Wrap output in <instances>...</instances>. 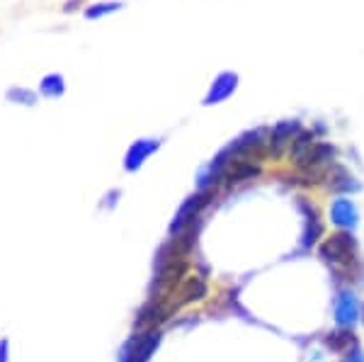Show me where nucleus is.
<instances>
[{
	"mask_svg": "<svg viewBox=\"0 0 364 362\" xmlns=\"http://www.w3.org/2000/svg\"><path fill=\"white\" fill-rule=\"evenodd\" d=\"M158 343H161V331L154 329L141 331V334L129 338L127 346L122 348L119 362H149L151 355L156 353Z\"/></svg>",
	"mask_w": 364,
	"mask_h": 362,
	"instance_id": "nucleus-1",
	"label": "nucleus"
},
{
	"mask_svg": "<svg viewBox=\"0 0 364 362\" xmlns=\"http://www.w3.org/2000/svg\"><path fill=\"white\" fill-rule=\"evenodd\" d=\"M209 200H211V190H199V192H195V195H192L190 200L182 204L180 212L175 214L173 224H170V233H173V236H180V233H185L197 221V214L202 212V207H207Z\"/></svg>",
	"mask_w": 364,
	"mask_h": 362,
	"instance_id": "nucleus-2",
	"label": "nucleus"
},
{
	"mask_svg": "<svg viewBox=\"0 0 364 362\" xmlns=\"http://www.w3.org/2000/svg\"><path fill=\"white\" fill-rule=\"evenodd\" d=\"M161 139H136L132 146L127 149V154H124V171L127 173H136L141 166H144L146 161L151 159V156L156 154L158 149H161Z\"/></svg>",
	"mask_w": 364,
	"mask_h": 362,
	"instance_id": "nucleus-3",
	"label": "nucleus"
},
{
	"mask_svg": "<svg viewBox=\"0 0 364 362\" xmlns=\"http://www.w3.org/2000/svg\"><path fill=\"white\" fill-rule=\"evenodd\" d=\"M238 87V73H233V71H224V73H219L214 78V83H211L209 87V92L204 95V105H219V102H224L228 100V97L233 95V90Z\"/></svg>",
	"mask_w": 364,
	"mask_h": 362,
	"instance_id": "nucleus-4",
	"label": "nucleus"
},
{
	"mask_svg": "<svg viewBox=\"0 0 364 362\" xmlns=\"http://www.w3.org/2000/svg\"><path fill=\"white\" fill-rule=\"evenodd\" d=\"M352 250H355L352 236H348V233H338V236H333L331 241L321 248V255L331 262V265H340V262H345V258H348Z\"/></svg>",
	"mask_w": 364,
	"mask_h": 362,
	"instance_id": "nucleus-5",
	"label": "nucleus"
},
{
	"mask_svg": "<svg viewBox=\"0 0 364 362\" xmlns=\"http://www.w3.org/2000/svg\"><path fill=\"white\" fill-rule=\"evenodd\" d=\"M360 319V299H357L352 292H340L338 294V304H336V321L340 329H348L355 321Z\"/></svg>",
	"mask_w": 364,
	"mask_h": 362,
	"instance_id": "nucleus-6",
	"label": "nucleus"
},
{
	"mask_svg": "<svg viewBox=\"0 0 364 362\" xmlns=\"http://www.w3.org/2000/svg\"><path fill=\"white\" fill-rule=\"evenodd\" d=\"M331 219L338 229L350 231V229H355L357 221H360V212H357V207L350 200L340 197V200L333 202V207H331Z\"/></svg>",
	"mask_w": 364,
	"mask_h": 362,
	"instance_id": "nucleus-7",
	"label": "nucleus"
},
{
	"mask_svg": "<svg viewBox=\"0 0 364 362\" xmlns=\"http://www.w3.org/2000/svg\"><path fill=\"white\" fill-rule=\"evenodd\" d=\"M301 212H304V248H311L321 236V219L318 214L311 209L309 202H301Z\"/></svg>",
	"mask_w": 364,
	"mask_h": 362,
	"instance_id": "nucleus-8",
	"label": "nucleus"
},
{
	"mask_svg": "<svg viewBox=\"0 0 364 362\" xmlns=\"http://www.w3.org/2000/svg\"><path fill=\"white\" fill-rule=\"evenodd\" d=\"M39 97H46V100H58V97L66 95V78L61 73H49L39 80L37 87Z\"/></svg>",
	"mask_w": 364,
	"mask_h": 362,
	"instance_id": "nucleus-9",
	"label": "nucleus"
},
{
	"mask_svg": "<svg viewBox=\"0 0 364 362\" xmlns=\"http://www.w3.org/2000/svg\"><path fill=\"white\" fill-rule=\"evenodd\" d=\"M299 132L296 122H284V124H277V129H272V137H269V154L279 156L284 151V144L289 142V137H294Z\"/></svg>",
	"mask_w": 364,
	"mask_h": 362,
	"instance_id": "nucleus-10",
	"label": "nucleus"
},
{
	"mask_svg": "<svg viewBox=\"0 0 364 362\" xmlns=\"http://www.w3.org/2000/svg\"><path fill=\"white\" fill-rule=\"evenodd\" d=\"M5 100L20 105V107H34L39 100V92L29 90V87H22V85H10L8 90H5Z\"/></svg>",
	"mask_w": 364,
	"mask_h": 362,
	"instance_id": "nucleus-11",
	"label": "nucleus"
},
{
	"mask_svg": "<svg viewBox=\"0 0 364 362\" xmlns=\"http://www.w3.org/2000/svg\"><path fill=\"white\" fill-rule=\"evenodd\" d=\"M260 173V168L250 161H231L226 168V180L231 183H238V180H245V178H255Z\"/></svg>",
	"mask_w": 364,
	"mask_h": 362,
	"instance_id": "nucleus-12",
	"label": "nucleus"
},
{
	"mask_svg": "<svg viewBox=\"0 0 364 362\" xmlns=\"http://www.w3.org/2000/svg\"><path fill=\"white\" fill-rule=\"evenodd\" d=\"M122 8H124V3H122V0H100V3L87 5V8L83 10V15H85V20H100V17L112 15V13H117V10H122Z\"/></svg>",
	"mask_w": 364,
	"mask_h": 362,
	"instance_id": "nucleus-13",
	"label": "nucleus"
},
{
	"mask_svg": "<svg viewBox=\"0 0 364 362\" xmlns=\"http://www.w3.org/2000/svg\"><path fill=\"white\" fill-rule=\"evenodd\" d=\"M336 190H348V192H355V190H360V183H357L352 175L345 171L343 166H340V171H338V180H336Z\"/></svg>",
	"mask_w": 364,
	"mask_h": 362,
	"instance_id": "nucleus-14",
	"label": "nucleus"
},
{
	"mask_svg": "<svg viewBox=\"0 0 364 362\" xmlns=\"http://www.w3.org/2000/svg\"><path fill=\"white\" fill-rule=\"evenodd\" d=\"M345 341H355V336L348 334V331H340V334H331L328 336V346H331L333 350H345L350 346V343Z\"/></svg>",
	"mask_w": 364,
	"mask_h": 362,
	"instance_id": "nucleus-15",
	"label": "nucleus"
},
{
	"mask_svg": "<svg viewBox=\"0 0 364 362\" xmlns=\"http://www.w3.org/2000/svg\"><path fill=\"white\" fill-rule=\"evenodd\" d=\"M0 362H10V341L0 338Z\"/></svg>",
	"mask_w": 364,
	"mask_h": 362,
	"instance_id": "nucleus-16",
	"label": "nucleus"
},
{
	"mask_svg": "<svg viewBox=\"0 0 364 362\" xmlns=\"http://www.w3.org/2000/svg\"><path fill=\"white\" fill-rule=\"evenodd\" d=\"M80 5H83V0H68V3L63 5V13H75Z\"/></svg>",
	"mask_w": 364,
	"mask_h": 362,
	"instance_id": "nucleus-17",
	"label": "nucleus"
},
{
	"mask_svg": "<svg viewBox=\"0 0 364 362\" xmlns=\"http://www.w3.org/2000/svg\"><path fill=\"white\" fill-rule=\"evenodd\" d=\"M345 362H364V353L362 350H352V353L348 355V358H345Z\"/></svg>",
	"mask_w": 364,
	"mask_h": 362,
	"instance_id": "nucleus-18",
	"label": "nucleus"
}]
</instances>
